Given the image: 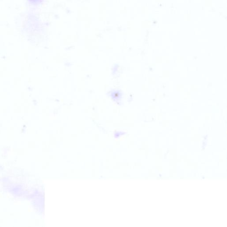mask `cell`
<instances>
[{"instance_id":"obj_1","label":"cell","mask_w":227,"mask_h":227,"mask_svg":"<svg viewBox=\"0 0 227 227\" xmlns=\"http://www.w3.org/2000/svg\"><path fill=\"white\" fill-rule=\"evenodd\" d=\"M30 1H36V0H30Z\"/></svg>"}]
</instances>
